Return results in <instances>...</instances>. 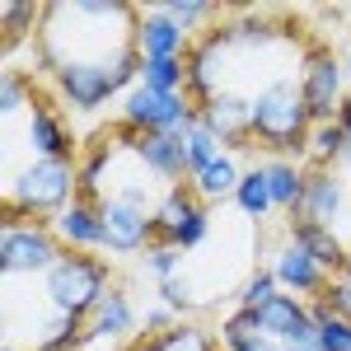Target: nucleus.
Here are the masks:
<instances>
[{"mask_svg":"<svg viewBox=\"0 0 351 351\" xmlns=\"http://www.w3.org/2000/svg\"><path fill=\"white\" fill-rule=\"evenodd\" d=\"M314 117L304 108V89L291 75H276L253 89V145L271 150L276 160H295L309 150Z\"/></svg>","mask_w":351,"mask_h":351,"instance_id":"obj_1","label":"nucleus"},{"mask_svg":"<svg viewBox=\"0 0 351 351\" xmlns=\"http://www.w3.org/2000/svg\"><path fill=\"white\" fill-rule=\"evenodd\" d=\"M80 197L75 160H33L5 183V225L10 220H56Z\"/></svg>","mask_w":351,"mask_h":351,"instance_id":"obj_2","label":"nucleus"},{"mask_svg":"<svg viewBox=\"0 0 351 351\" xmlns=\"http://www.w3.org/2000/svg\"><path fill=\"white\" fill-rule=\"evenodd\" d=\"M56 89L71 108L80 112H94L104 108L112 94H132L141 84V52H117L108 61H75V66H56L52 71Z\"/></svg>","mask_w":351,"mask_h":351,"instance_id":"obj_3","label":"nucleus"},{"mask_svg":"<svg viewBox=\"0 0 351 351\" xmlns=\"http://www.w3.org/2000/svg\"><path fill=\"white\" fill-rule=\"evenodd\" d=\"M108 291H112V271L94 253H61V263L43 276V300L61 314H75V319H89Z\"/></svg>","mask_w":351,"mask_h":351,"instance_id":"obj_4","label":"nucleus"},{"mask_svg":"<svg viewBox=\"0 0 351 351\" xmlns=\"http://www.w3.org/2000/svg\"><path fill=\"white\" fill-rule=\"evenodd\" d=\"M61 248L66 243L56 239L52 225L43 220H10L0 225V267L5 276H47V271L61 263Z\"/></svg>","mask_w":351,"mask_h":351,"instance_id":"obj_5","label":"nucleus"},{"mask_svg":"<svg viewBox=\"0 0 351 351\" xmlns=\"http://www.w3.org/2000/svg\"><path fill=\"white\" fill-rule=\"evenodd\" d=\"M197 127V104L188 94H160L136 84L132 94H122V132L141 136V132H188Z\"/></svg>","mask_w":351,"mask_h":351,"instance_id":"obj_6","label":"nucleus"},{"mask_svg":"<svg viewBox=\"0 0 351 351\" xmlns=\"http://www.w3.org/2000/svg\"><path fill=\"white\" fill-rule=\"evenodd\" d=\"M300 89H304V108L314 117V127L337 122V112L347 104V66L328 47H309L300 66Z\"/></svg>","mask_w":351,"mask_h":351,"instance_id":"obj_7","label":"nucleus"},{"mask_svg":"<svg viewBox=\"0 0 351 351\" xmlns=\"http://www.w3.org/2000/svg\"><path fill=\"white\" fill-rule=\"evenodd\" d=\"M99 220H104V248L108 253H145L155 243V211L127 202V197H99Z\"/></svg>","mask_w":351,"mask_h":351,"instance_id":"obj_8","label":"nucleus"},{"mask_svg":"<svg viewBox=\"0 0 351 351\" xmlns=\"http://www.w3.org/2000/svg\"><path fill=\"white\" fill-rule=\"evenodd\" d=\"M197 122L220 136L225 150H253V94L220 89L211 104L197 108Z\"/></svg>","mask_w":351,"mask_h":351,"instance_id":"obj_9","label":"nucleus"},{"mask_svg":"<svg viewBox=\"0 0 351 351\" xmlns=\"http://www.w3.org/2000/svg\"><path fill=\"white\" fill-rule=\"evenodd\" d=\"M122 136H127V132H122ZM127 150L141 160V169H150V173L164 178L169 188H178L183 178H192L183 132H141V136H127Z\"/></svg>","mask_w":351,"mask_h":351,"instance_id":"obj_10","label":"nucleus"},{"mask_svg":"<svg viewBox=\"0 0 351 351\" xmlns=\"http://www.w3.org/2000/svg\"><path fill=\"white\" fill-rule=\"evenodd\" d=\"M271 271H276V281H281V291H291V295H300V300H319L332 286V271L328 267H319L300 243H281L276 248V263H271Z\"/></svg>","mask_w":351,"mask_h":351,"instance_id":"obj_11","label":"nucleus"},{"mask_svg":"<svg viewBox=\"0 0 351 351\" xmlns=\"http://www.w3.org/2000/svg\"><path fill=\"white\" fill-rule=\"evenodd\" d=\"M136 52L141 61H160V56H188V33L164 14L160 5H145L136 19Z\"/></svg>","mask_w":351,"mask_h":351,"instance_id":"obj_12","label":"nucleus"},{"mask_svg":"<svg viewBox=\"0 0 351 351\" xmlns=\"http://www.w3.org/2000/svg\"><path fill=\"white\" fill-rule=\"evenodd\" d=\"M347 206V183L337 169H309L304 178V206L295 220H314V225H332Z\"/></svg>","mask_w":351,"mask_h":351,"instance_id":"obj_13","label":"nucleus"},{"mask_svg":"<svg viewBox=\"0 0 351 351\" xmlns=\"http://www.w3.org/2000/svg\"><path fill=\"white\" fill-rule=\"evenodd\" d=\"M202 211H206V202L192 192V183L164 188V197L155 202V243H173V248H178V234H183Z\"/></svg>","mask_w":351,"mask_h":351,"instance_id":"obj_14","label":"nucleus"},{"mask_svg":"<svg viewBox=\"0 0 351 351\" xmlns=\"http://www.w3.org/2000/svg\"><path fill=\"white\" fill-rule=\"evenodd\" d=\"M220 61H225V43H220V33H206L197 47L188 52V99L202 108V104H211L220 89Z\"/></svg>","mask_w":351,"mask_h":351,"instance_id":"obj_15","label":"nucleus"},{"mask_svg":"<svg viewBox=\"0 0 351 351\" xmlns=\"http://www.w3.org/2000/svg\"><path fill=\"white\" fill-rule=\"evenodd\" d=\"M56 239L66 243V248H104V220H99V202H84V197H75L61 216L52 220Z\"/></svg>","mask_w":351,"mask_h":351,"instance_id":"obj_16","label":"nucleus"},{"mask_svg":"<svg viewBox=\"0 0 351 351\" xmlns=\"http://www.w3.org/2000/svg\"><path fill=\"white\" fill-rule=\"evenodd\" d=\"M28 145H33L38 160H71V150H75L66 122H61L47 104H33V108H28Z\"/></svg>","mask_w":351,"mask_h":351,"instance_id":"obj_17","label":"nucleus"},{"mask_svg":"<svg viewBox=\"0 0 351 351\" xmlns=\"http://www.w3.org/2000/svg\"><path fill=\"white\" fill-rule=\"evenodd\" d=\"M291 243H300L319 267H328V271H337L342 276V263H347V243L337 239V230L332 225H314V220H291Z\"/></svg>","mask_w":351,"mask_h":351,"instance_id":"obj_18","label":"nucleus"},{"mask_svg":"<svg viewBox=\"0 0 351 351\" xmlns=\"http://www.w3.org/2000/svg\"><path fill=\"white\" fill-rule=\"evenodd\" d=\"M132 328H136L132 300H127V291H117V286H112L108 295H104V304L89 314V337H84V347H89V342H112V337H127Z\"/></svg>","mask_w":351,"mask_h":351,"instance_id":"obj_19","label":"nucleus"},{"mask_svg":"<svg viewBox=\"0 0 351 351\" xmlns=\"http://www.w3.org/2000/svg\"><path fill=\"white\" fill-rule=\"evenodd\" d=\"M216 337H220L225 351H286L276 337H267V332L258 328V314H253V309H234L230 319H220Z\"/></svg>","mask_w":351,"mask_h":351,"instance_id":"obj_20","label":"nucleus"},{"mask_svg":"<svg viewBox=\"0 0 351 351\" xmlns=\"http://www.w3.org/2000/svg\"><path fill=\"white\" fill-rule=\"evenodd\" d=\"M239 178H243L239 160H234V155L225 150L220 160H211L206 169H197V173H192V192H197V197H202L206 206H211V202L220 206L225 197H234V192H239Z\"/></svg>","mask_w":351,"mask_h":351,"instance_id":"obj_21","label":"nucleus"},{"mask_svg":"<svg viewBox=\"0 0 351 351\" xmlns=\"http://www.w3.org/2000/svg\"><path fill=\"white\" fill-rule=\"evenodd\" d=\"M263 173H267L276 211H291V220H295L300 206H304V178H309V173H304L295 160H271V164H263Z\"/></svg>","mask_w":351,"mask_h":351,"instance_id":"obj_22","label":"nucleus"},{"mask_svg":"<svg viewBox=\"0 0 351 351\" xmlns=\"http://www.w3.org/2000/svg\"><path fill=\"white\" fill-rule=\"evenodd\" d=\"M253 314H258V328H263L267 337L286 342V337L309 319V304H304L300 295H291V291H281L276 300H267V304H263V309H253Z\"/></svg>","mask_w":351,"mask_h":351,"instance_id":"obj_23","label":"nucleus"},{"mask_svg":"<svg viewBox=\"0 0 351 351\" xmlns=\"http://www.w3.org/2000/svg\"><path fill=\"white\" fill-rule=\"evenodd\" d=\"M220 43L225 47H271L276 38H281V28L267 24L263 14H239V19H230L225 28H216Z\"/></svg>","mask_w":351,"mask_h":351,"instance_id":"obj_24","label":"nucleus"},{"mask_svg":"<svg viewBox=\"0 0 351 351\" xmlns=\"http://www.w3.org/2000/svg\"><path fill=\"white\" fill-rule=\"evenodd\" d=\"M141 84L160 94H188V56H160L141 61Z\"/></svg>","mask_w":351,"mask_h":351,"instance_id":"obj_25","label":"nucleus"},{"mask_svg":"<svg viewBox=\"0 0 351 351\" xmlns=\"http://www.w3.org/2000/svg\"><path fill=\"white\" fill-rule=\"evenodd\" d=\"M141 351H216V337H211L206 328H197V324H173L169 332L145 337Z\"/></svg>","mask_w":351,"mask_h":351,"instance_id":"obj_26","label":"nucleus"},{"mask_svg":"<svg viewBox=\"0 0 351 351\" xmlns=\"http://www.w3.org/2000/svg\"><path fill=\"white\" fill-rule=\"evenodd\" d=\"M234 206H239L248 220H267L271 211H276V202H271V188H267V173H263V169H243L239 192H234Z\"/></svg>","mask_w":351,"mask_h":351,"instance_id":"obj_27","label":"nucleus"},{"mask_svg":"<svg viewBox=\"0 0 351 351\" xmlns=\"http://www.w3.org/2000/svg\"><path fill=\"white\" fill-rule=\"evenodd\" d=\"M43 10H47V5H24V0H5V5H0V14H5V47H14L19 38L38 33V28H43Z\"/></svg>","mask_w":351,"mask_h":351,"instance_id":"obj_28","label":"nucleus"},{"mask_svg":"<svg viewBox=\"0 0 351 351\" xmlns=\"http://www.w3.org/2000/svg\"><path fill=\"white\" fill-rule=\"evenodd\" d=\"M342 150H347V132H342V122H324V127L309 132V150H304V155H314L319 169H332V164H342Z\"/></svg>","mask_w":351,"mask_h":351,"instance_id":"obj_29","label":"nucleus"},{"mask_svg":"<svg viewBox=\"0 0 351 351\" xmlns=\"http://www.w3.org/2000/svg\"><path fill=\"white\" fill-rule=\"evenodd\" d=\"M309 319L319 324V332H324V351H351V324L347 319H337L332 309H328V300H309Z\"/></svg>","mask_w":351,"mask_h":351,"instance_id":"obj_30","label":"nucleus"},{"mask_svg":"<svg viewBox=\"0 0 351 351\" xmlns=\"http://www.w3.org/2000/svg\"><path fill=\"white\" fill-rule=\"evenodd\" d=\"M239 295V309H263L267 300L281 295V281H276V271L271 267H253L248 276H243V286L234 291Z\"/></svg>","mask_w":351,"mask_h":351,"instance_id":"obj_31","label":"nucleus"},{"mask_svg":"<svg viewBox=\"0 0 351 351\" xmlns=\"http://www.w3.org/2000/svg\"><path fill=\"white\" fill-rule=\"evenodd\" d=\"M183 141H188V164H192V173H197V169H206L211 160H220V155H225L220 136L206 132L202 122H197V127H188V132H183Z\"/></svg>","mask_w":351,"mask_h":351,"instance_id":"obj_32","label":"nucleus"},{"mask_svg":"<svg viewBox=\"0 0 351 351\" xmlns=\"http://www.w3.org/2000/svg\"><path fill=\"white\" fill-rule=\"evenodd\" d=\"M141 267L150 271L155 281H169V276L183 271V248H173V243H150V248L141 253Z\"/></svg>","mask_w":351,"mask_h":351,"instance_id":"obj_33","label":"nucleus"},{"mask_svg":"<svg viewBox=\"0 0 351 351\" xmlns=\"http://www.w3.org/2000/svg\"><path fill=\"white\" fill-rule=\"evenodd\" d=\"M160 10H164V14H169L178 28H183V33H192L197 24H206V19L216 14V5H206V0H164Z\"/></svg>","mask_w":351,"mask_h":351,"instance_id":"obj_34","label":"nucleus"},{"mask_svg":"<svg viewBox=\"0 0 351 351\" xmlns=\"http://www.w3.org/2000/svg\"><path fill=\"white\" fill-rule=\"evenodd\" d=\"M160 304H169L173 314H188L192 304H197V295H192V276H169V281H160Z\"/></svg>","mask_w":351,"mask_h":351,"instance_id":"obj_35","label":"nucleus"},{"mask_svg":"<svg viewBox=\"0 0 351 351\" xmlns=\"http://www.w3.org/2000/svg\"><path fill=\"white\" fill-rule=\"evenodd\" d=\"M24 104H33V89H28V80L19 75V71H5V80H0V108H5V117H14Z\"/></svg>","mask_w":351,"mask_h":351,"instance_id":"obj_36","label":"nucleus"},{"mask_svg":"<svg viewBox=\"0 0 351 351\" xmlns=\"http://www.w3.org/2000/svg\"><path fill=\"white\" fill-rule=\"evenodd\" d=\"M281 347H286V351H324V332H319V324H314V319H304V324H300L295 332L281 342Z\"/></svg>","mask_w":351,"mask_h":351,"instance_id":"obj_37","label":"nucleus"},{"mask_svg":"<svg viewBox=\"0 0 351 351\" xmlns=\"http://www.w3.org/2000/svg\"><path fill=\"white\" fill-rule=\"evenodd\" d=\"M173 324H178V314H173L169 304H155V309H145V314H141V332H145V337H155V332H169Z\"/></svg>","mask_w":351,"mask_h":351,"instance_id":"obj_38","label":"nucleus"},{"mask_svg":"<svg viewBox=\"0 0 351 351\" xmlns=\"http://www.w3.org/2000/svg\"><path fill=\"white\" fill-rule=\"evenodd\" d=\"M324 300H328V309H332L337 319H347V324H351V281H342V276H337V281L324 291Z\"/></svg>","mask_w":351,"mask_h":351,"instance_id":"obj_39","label":"nucleus"},{"mask_svg":"<svg viewBox=\"0 0 351 351\" xmlns=\"http://www.w3.org/2000/svg\"><path fill=\"white\" fill-rule=\"evenodd\" d=\"M206 234H211V211H202V216H197L188 230L178 234V248H183V253H192V248H202V239H206Z\"/></svg>","mask_w":351,"mask_h":351,"instance_id":"obj_40","label":"nucleus"},{"mask_svg":"<svg viewBox=\"0 0 351 351\" xmlns=\"http://www.w3.org/2000/svg\"><path fill=\"white\" fill-rule=\"evenodd\" d=\"M337 122H342V132L351 136V94H347V104H342V112H337Z\"/></svg>","mask_w":351,"mask_h":351,"instance_id":"obj_41","label":"nucleus"},{"mask_svg":"<svg viewBox=\"0 0 351 351\" xmlns=\"http://www.w3.org/2000/svg\"><path fill=\"white\" fill-rule=\"evenodd\" d=\"M342 66H347V89H351V43H347V56H342Z\"/></svg>","mask_w":351,"mask_h":351,"instance_id":"obj_42","label":"nucleus"},{"mask_svg":"<svg viewBox=\"0 0 351 351\" xmlns=\"http://www.w3.org/2000/svg\"><path fill=\"white\" fill-rule=\"evenodd\" d=\"M342 281H351V253H347V263H342Z\"/></svg>","mask_w":351,"mask_h":351,"instance_id":"obj_43","label":"nucleus"},{"mask_svg":"<svg viewBox=\"0 0 351 351\" xmlns=\"http://www.w3.org/2000/svg\"><path fill=\"white\" fill-rule=\"evenodd\" d=\"M342 164L351 169V136H347V150H342Z\"/></svg>","mask_w":351,"mask_h":351,"instance_id":"obj_44","label":"nucleus"},{"mask_svg":"<svg viewBox=\"0 0 351 351\" xmlns=\"http://www.w3.org/2000/svg\"><path fill=\"white\" fill-rule=\"evenodd\" d=\"M132 351H141V347H132Z\"/></svg>","mask_w":351,"mask_h":351,"instance_id":"obj_45","label":"nucleus"}]
</instances>
